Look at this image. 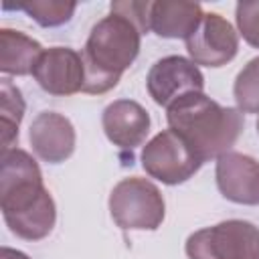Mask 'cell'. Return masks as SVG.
I'll use <instances>...</instances> for the list:
<instances>
[{
    "label": "cell",
    "instance_id": "6da1fadb",
    "mask_svg": "<svg viewBox=\"0 0 259 259\" xmlns=\"http://www.w3.org/2000/svg\"><path fill=\"white\" fill-rule=\"evenodd\" d=\"M0 208L8 229L24 241H40L55 227V200L36 160L20 148L0 154Z\"/></svg>",
    "mask_w": 259,
    "mask_h": 259
},
{
    "label": "cell",
    "instance_id": "7a4b0ae2",
    "mask_svg": "<svg viewBox=\"0 0 259 259\" xmlns=\"http://www.w3.org/2000/svg\"><path fill=\"white\" fill-rule=\"evenodd\" d=\"M170 130H174L204 164L231 152L239 140L245 119L237 107H223L204 91L188 93L174 101L166 113Z\"/></svg>",
    "mask_w": 259,
    "mask_h": 259
},
{
    "label": "cell",
    "instance_id": "3957f363",
    "mask_svg": "<svg viewBox=\"0 0 259 259\" xmlns=\"http://www.w3.org/2000/svg\"><path fill=\"white\" fill-rule=\"evenodd\" d=\"M142 34V28L123 14L111 12L101 18L91 28L81 53L85 63L83 93L101 95L113 89L121 73L136 61Z\"/></svg>",
    "mask_w": 259,
    "mask_h": 259
},
{
    "label": "cell",
    "instance_id": "277c9868",
    "mask_svg": "<svg viewBox=\"0 0 259 259\" xmlns=\"http://www.w3.org/2000/svg\"><path fill=\"white\" fill-rule=\"evenodd\" d=\"M109 212L123 231H156L166 214L164 196L146 178H123L109 194Z\"/></svg>",
    "mask_w": 259,
    "mask_h": 259
},
{
    "label": "cell",
    "instance_id": "5b68a950",
    "mask_svg": "<svg viewBox=\"0 0 259 259\" xmlns=\"http://www.w3.org/2000/svg\"><path fill=\"white\" fill-rule=\"evenodd\" d=\"M188 259H259V227L249 221H223L186 239Z\"/></svg>",
    "mask_w": 259,
    "mask_h": 259
},
{
    "label": "cell",
    "instance_id": "8992f818",
    "mask_svg": "<svg viewBox=\"0 0 259 259\" xmlns=\"http://www.w3.org/2000/svg\"><path fill=\"white\" fill-rule=\"evenodd\" d=\"M200 166V158L170 127L156 134L142 150V168L146 174L168 186L186 182Z\"/></svg>",
    "mask_w": 259,
    "mask_h": 259
},
{
    "label": "cell",
    "instance_id": "52a82bcc",
    "mask_svg": "<svg viewBox=\"0 0 259 259\" xmlns=\"http://www.w3.org/2000/svg\"><path fill=\"white\" fill-rule=\"evenodd\" d=\"M146 87L150 97L168 109L180 97L188 93H200L204 89V77L190 59L170 55L152 65L146 77Z\"/></svg>",
    "mask_w": 259,
    "mask_h": 259
},
{
    "label": "cell",
    "instance_id": "ba28073f",
    "mask_svg": "<svg viewBox=\"0 0 259 259\" xmlns=\"http://www.w3.org/2000/svg\"><path fill=\"white\" fill-rule=\"evenodd\" d=\"M186 51L196 67H223L235 59L239 51V36L227 18L217 12H208L186 38Z\"/></svg>",
    "mask_w": 259,
    "mask_h": 259
},
{
    "label": "cell",
    "instance_id": "9c48e42d",
    "mask_svg": "<svg viewBox=\"0 0 259 259\" xmlns=\"http://www.w3.org/2000/svg\"><path fill=\"white\" fill-rule=\"evenodd\" d=\"M32 77L36 79L40 89L51 95H75L85 87L83 55L69 47L45 49L34 65Z\"/></svg>",
    "mask_w": 259,
    "mask_h": 259
},
{
    "label": "cell",
    "instance_id": "30bf717a",
    "mask_svg": "<svg viewBox=\"0 0 259 259\" xmlns=\"http://www.w3.org/2000/svg\"><path fill=\"white\" fill-rule=\"evenodd\" d=\"M214 178L219 192L235 202L255 206L259 204V162L241 152H227L217 158Z\"/></svg>",
    "mask_w": 259,
    "mask_h": 259
},
{
    "label": "cell",
    "instance_id": "8fae6325",
    "mask_svg": "<svg viewBox=\"0 0 259 259\" xmlns=\"http://www.w3.org/2000/svg\"><path fill=\"white\" fill-rule=\"evenodd\" d=\"M28 140L42 162L61 164L73 156L77 136L69 117L57 111H40L28 127Z\"/></svg>",
    "mask_w": 259,
    "mask_h": 259
},
{
    "label": "cell",
    "instance_id": "7c38bea8",
    "mask_svg": "<svg viewBox=\"0 0 259 259\" xmlns=\"http://www.w3.org/2000/svg\"><path fill=\"white\" fill-rule=\"evenodd\" d=\"M101 125L113 146L132 152L150 134V113L134 99H115L103 109Z\"/></svg>",
    "mask_w": 259,
    "mask_h": 259
},
{
    "label": "cell",
    "instance_id": "4fadbf2b",
    "mask_svg": "<svg viewBox=\"0 0 259 259\" xmlns=\"http://www.w3.org/2000/svg\"><path fill=\"white\" fill-rule=\"evenodd\" d=\"M204 12L196 2L158 0L150 6V30L162 38H188L200 24Z\"/></svg>",
    "mask_w": 259,
    "mask_h": 259
},
{
    "label": "cell",
    "instance_id": "5bb4252c",
    "mask_svg": "<svg viewBox=\"0 0 259 259\" xmlns=\"http://www.w3.org/2000/svg\"><path fill=\"white\" fill-rule=\"evenodd\" d=\"M40 42L12 28L0 30V71L4 75H32L36 61L42 55Z\"/></svg>",
    "mask_w": 259,
    "mask_h": 259
},
{
    "label": "cell",
    "instance_id": "9a60e30c",
    "mask_svg": "<svg viewBox=\"0 0 259 259\" xmlns=\"http://www.w3.org/2000/svg\"><path fill=\"white\" fill-rule=\"evenodd\" d=\"M24 99L10 79L0 81V130H2V152L10 150L18 140V125L24 115Z\"/></svg>",
    "mask_w": 259,
    "mask_h": 259
},
{
    "label": "cell",
    "instance_id": "2e32d148",
    "mask_svg": "<svg viewBox=\"0 0 259 259\" xmlns=\"http://www.w3.org/2000/svg\"><path fill=\"white\" fill-rule=\"evenodd\" d=\"M14 8L26 12L36 24L51 28V26H61V24L69 22L77 4L75 2H59V0H32V2L14 4Z\"/></svg>",
    "mask_w": 259,
    "mask_h": 259
},
{
    "label": "cell",
    "instance_id": "e0dca14e",
    "mask_svg": "<svg viewBox=\"0 0 259 259\" xmlns=\"http://www.w3.org/2000/svg\"><path fill=\"white\" fill-rule=\"evenodd\" d=\"M233 95L241 113H259V57L251 59L239 71L233 85Z\"/></svg>",
    "mask_w": 259,
    "mask_h": 259
},
{
    "label": "cell",
    "instance_id": "ac0fdd59",
    "mask_svg": "<svg viewBox=\"0 0 259 259\" xmlns=\"http://www.w3.org/2000/svg\"><path fill=\"white\" fill-rule=\"evenodd\" d=\"M241 36L255 49H259V2H239L235 10Z\"/></svg>",
    "mask_w": 259,
    "mask_h": 259
},
{
    "label": "cell",
    "instance_id": "d6986e66",
    "mask_svg": "<svg viewBox=\"0 0 259 259\" xmlns=\"http://www.w3.org/2000/svg\"><path fill=\"white\" fill-rule=\"evenodd\" d=\"M150 6L152 2H140V0H123V2H111V12L123 14L127 18H132L142 32L150 30Z\"/></svg>",
    "mask_w": 259,
    "mask_h": 259
},
{
    "label": "cell",
    "instance_id": "ffe728a7",
    "mask_svg": "<svg viewBox=\"0 0 259 259\" xmlns=\"http://www.w3.org/2000/svg\"><path fill=\"white\" fill-rule=\"evenodd\" d=\"M0 259H30L26 253L22 251H16V249H10V247H2L0 249Z\"/></svg>",
    "mask_w": 259,
    "mask_h": 259
},
{
    "label": "cell",
    "instance_id": "44dd1931",
    "mask_svg": "<svg viewBox=\"0 0 259 259\" xmlns=\"http://www.w3.org/2000/svg\"><path fill=\"white\" fill-rule=\"evenodd\" d=\"M257 132H259V119H257Z\"/></svg>",
    "mask_w": 259,
    "mask_h": 259
}]
</instances>
